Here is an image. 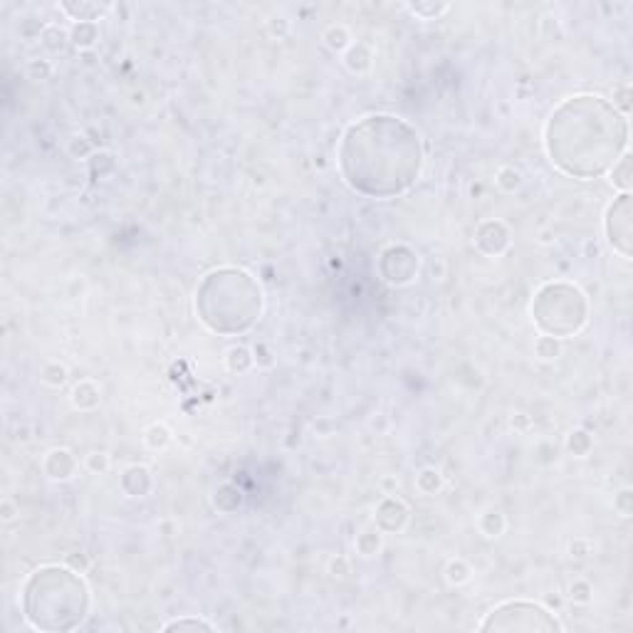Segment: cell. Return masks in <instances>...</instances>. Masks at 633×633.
Listing matches in <instances>:
<instances>
[{
	"mask_svg": "<svg viewBox=\"0 0 633 633\" xmlns=\"http://www.w3.org/2000/svg\"><path fill=\"white\" fill-rule=\"evenodd\" d=\"M171 440H173L171 431H168V426H164V423H151V426L144 431V443H146L151 450L168 448Z\"/></svg>",
	"mask_w": 633,
	"mask_h": 633,
	"instance_id": "ac0fdd59",
	"label": "cell"
},
{
	"mask_svg": "<svg viewBox=\"0 0 633 633\" xmlns=\"http://www.w3.org/2000/svg\"><path fill=\"white\" fill-rule=\"evenodd\" d=\"M164 631H215V626L206 619H195V616H184V619H173L164 623Z\"/></svg>",
	"mask_w": 633,
	"mask_h": 633,
	"instance_id": "7402d4cb",
	"label": "cell"
},
{
	"mask_svg": "<svg viewBox=\"0 0 633 633\" xmlns=\"http://www.w3.org/2000/svg\"><path fill=\"white\" fill-rule=\"evenodd\" d=\"M416 487H418L423 495H436V492L443 487V475L436 468H423L416 475Z\"/></svg>",
	"mask_w": 633,
	"mask_h": 633,
	"instance_id": "44dd1931",
	"label": "cell"
},
{
	"mask_svg": "<svg viewBox=\"0 0 633 633\" xmlns=\"http://www.w3.org/2000/svg\"><path fill=\"white\" fill-rule=\"evenodd\" d=\"M509 243H512V235L503 220H485L475 228V245L480 253L490 255V257H500L503 253H507Z\"/></svg>",
	"mask_w": 633,
	"mask_h": 633,
	"instance_id": "5b68a950",
	"label": "cell"
},
{
	"mask_svg": "<svg viewBox=\"0 0 633 633\" xmlns=\"http://www.w3.org/2000/svg\"><path fill=\"white\" fill-rule=\"evenodd\" d=\"M470 576H473V569H470L468 562H462V559H453V562H448V567H445V581H448L450 586L468 584Z\"/></svg>",
	"mask_w": 633,
	"mask_h": 633,
	"instance_id": "603a6c76",
	"label": "cell"
},
{
	"mask_svg": "<svg viewBox=\"0 0 633 633\" xmlns=\"http://www.w3.org/2000/svg\"><path fill=\"white\" fill-rule=\"evenodd\" d=\"M109 465H112V460H109V456L107 453H101V450H92V453L84 458V468H87L89 473H95V475L107 473Z\"/></svg>",
	"mask_w": 633,
	"mask_h": 633,
	"instance_id": "4dcf8cb0",
	"label": "cell"
},
{
	"mask_svg": "<svg viewBox=\"0 0 633 633\" xmlns=\"http://www.w3.org/2000/svg\"><path fill=\"white\" fill-rule=\"evenodd\" d=\"M604 233L611 250L619 253L623 260L631 257V193L616 195L609 203L604 215Z\"/></svg>",
	"mask_w": 633,
	"mask_h": 633,
	"instance_id": "3957f363",
	"label": "cell"
},
{
	"mask_svg": "<svg viewBox=\"0 0 633 633\" xmlns=\"http://www.w3.org/2000/svg\"><path fill=\"white\" fill-rule=\"evenodd\" d=\"M67 154L72 159H89V156H95V144L87 142L84 137H72L67 142Z\"/></svg>",
	"mask_w": 633,
	"mask_h": 633,
	"instance_id": "f1b7e54d",
	"label": "cell"
},
{
	"mask_svg": "<svg viewBox=\"0 0 633 633\" xmlns=\"http://www.w3.org/2000/svg\"><path fill=\"white\" fill-rule=\"evenodd\" d=\"M121 490L126 492L129 497H142L151 490L154 480H151V470L146 465H131L121 473V480H119Z\"/></svg>",
	"mask_w": 633,
	"mask_h": 633,
	"instance_id": "ba28073f",
	"label": "cell"
},
{
	"mask_svg": "<svg viewBox=\"0 0 633 633\" xmlns=\"http://www.w3.org/2000/svg\"><path fill=\"white\" fill-rule=\"evenodd\" d=\"M70 401H72V406H75L77 411H92V409H97V406H99L101 391H99V386H97L92 379H82L79 384H75V389H72Z\"/></svg>",
	"mask_w": 633,
	"mask_h": 633,
	"instance_id": "9c48e42d",
	"label": "cell"
},
{
	"mask_svg": "<svg viewBox=\"0 0 633 633\" xmlns=\"http://www.w3.org/2000/svg\"><path fill=\"white\" fill-rule=\"evenodd\" d=\"M539 243H545V245L554 243V237H552V231H542V233H539Z\"/></svg>",
	"mask_w": 633,
	"mask_h": 633,
	"instance_id": "ab89813d",
	"label": "cell"
},
{
	"mask_svg": "<svg viewBox=\"0 0 633 633\" xmlns=\"http://www.w3.org/2000/svg\"><path fill=\"white\" fill-rule=\"evenodd\" d=\"M631 500H633V495H631V490L626 487V490H621L619 495H614V509L621 517H628V515H631V509H633Z\"/></svg>",
	"mask_w": 633,
	"mask_h": 633,
	"instance_id": "d6a6232c",
	"label": "cell"
},
{
	"mask_svg": "<svg viewBox=\"0 0 633 633\" xmlns=\"http://www.w3.org/2000/svg\"><path fill=\"white\" fill-rule=\"evenodd\" d=\"M406 8L420 20H438L443 12L450 10L448 3H440V6H436V3H409Z\"/></svg>",
	"mask_w": 633,
	"mask_h": 633,
	"instance_id": "d4e9b609",
	"label": "cell"
},
{
	"mask_svg": "<svg viewBox=\"0 0 633 633\" xmlns=\"http://www.w3.org/2000/svg\"><path fill=\"white\" fill-rule=\"evenodd\" d=\"M478 631H564L562 621L534 601H505L490 609V614L478 623Z\"/></svg>",
	"mask_w": 633,
	"mask_h": 633,
	"instance_id": "7a4b0ae2",
	"label": "cell"
},
{
	"mask_svg": "<svg viewBox=\"0 0 633 633\" xmlns=\"http://www.w3.org/2000/svg\"><path fill=\"white\" fill-rule=\"evenodd\" d=\"M371 62H373V50H371V45L364 40L354 42V45L344 52V65H347L349 72H354V75L369 72L371 70Z\"/></svg>",
	"mask_w": 633,
	"mask_h": 633,
	"instance_id": "30bf717a",
	"label": "cell"
},
{
	"mask_svg": "<svg viewBox=\"0 0 633 633\" xmlns=\"http://www.w3.org/2000/svg\"><path fill=\"white\" fill-rule=\"evenodd\" d=\"M70 32V42L77 50H92L99 40V25L97 23H72Z\"/></svg>",
	"mask_w": 633,
	"mask_h": 633,
	"instance_id": "7c38bea8",
	"label": "cell"
},
{
	"mask_svg": "<svg viewBox=\"0 0 633 633\" xmlns=\"http://www.w3.org/2000/svg\"><path fill=\"white\" fill-rule=\"evenodd\" d=\"M534 354L542 361H554L562 356V339L549 337V334H542V337L534 339Z\"/></svg>",
	"mask_w": 633,
	"mask_h": 633,
	"instance_id": "d6986e66",
	"label": "cell"
},
{
	"mask_svg": "<svg viewBox=\"0 0 633 633\" xmlns=\"http://www.w3.org/2000/svg\"><path fill=\"white\" fill-rule=\"evenodd\" d=\"M253 364H255L253 351L248 347H243V344L231 347V349L225 351V367L231 369L233 373H245L248 369H253Z\"/></svg>",
	"mask_w": 633,
	"mask_h": 633,
	"instance_id": "9a60e30c",
	"label": "cell"
},
{
	"mask_svg": "<svg viewBox=\"0 0 633 633\" xmlns=\"http://www.w3.org/2000/svg\"><path fill=\"white\" fill-rule=\"evenodd\" d=\"M79 462L75 458V453L67 448H52L48 450V456L42 460V470L48 475L50 480L55 483H65V480H72L77 475Z\"/></svg>",
	"mask_w": 633,
	"mask_h": 633,
	"instance_id": "52a82bcc",
	"label": "cell"
},
{
	"mask_svg": "<svg viewBox=\"0 0 633 633\" xmlns=\"http://www.w3.org/2000/svg\"><path fill=\"white\" fill-rule=\"evenodd\" d=\"M52 75H55V65L50 62V59H30L28 62V77L30 79L42 82V79H50Z\"/></svg>",
	"mask_w": 633,
	"mask_h": 633,
	"instance_id": "f546056e",
	"label": "cell"
},
{
	"mask_svg": "<svg viewBox=\"0 0 633 633\" xmlns=\"http://www.w3.org/2000/svg\"><path fill=\"white\" fill-rule=\"evenodd\" d=\"M515 426L520 428V431L527 426V418H525V416H515V418H512V428H515Z\"/></svg>",
	"mask_w": 633,
	"mask_h": 633,
	"instance_id": "60d3db41",
	"label": "cell"
},
{
	"mask_svg": "<svg viewBox=\"0 0 633 633\" xmlns=\"http://www.w3.org/2000/svg\"><path fill=\"white\" fill-rule=\"evenodd\" d=\"M495 184H497V188L505 191V193H515V191L522 186V173L517 171L515 166H503V168L495 173Z\"/></svg>",
	"mask_w": 633,
	"mask_h": 633,
	"instance_id": "cb8c5ba5",
	"label": "cell"
},
{
	"mask_svg": "<svg viewBox=\"0 0 633 633\" xmlns=\"http://www.w3.org/2000/svg\"><path fill=\"white\" fill-rule=\"evenodd\" d=\"M67 564H72V567H79V572H84V569H87V556L79 554V552H75V554L67 556Z\"/></svg>",
	"mask_w": 633,
	"mask_h": 633,
	"instance_id": "f35d334b",
	"label": "cell"
},
{
	"mask_svg": "<svg viewBox=\"0 0 633 633\" xmlns=\"http://www.w3.org/2000/svg\"><path fill=\"white\" fill-rule=\"evenodd\" d=\"M324 45L331 50V52H347V50L354 45V37H351L349 28L342 23L337 25H329V28L324 30Z\"/></svg>",
	"mask_w": 633,
	"mask_h": 633,
	"instance_id": "5bb4252c",
	"label": "cell"
},
{
	"mask_svg": "<svg viewBox=\"0 0 633 633\" xmlns=\"http://www.w3.org/2000/svg\"><path fill=\"white\" fill-rule=\"evenodd\" d=\"M614 107L616 112L628 119V112H631V87L628 84H619L614 89Z\"/></svg>",
	"mask_w": 633,
	"mask_h": 633,
	"instance_id": "1f68e13d",
	"label": "cell"
},
{
	"mask_svg": "<svg viewBox=\"0 0 633 633\" xmlns=\"http://www.w3.org/2000/svg\"><path fill=\"white\" fill-rule=\"evenodd\" d=\"M354 547L356 552H359L361 556H373L379 554L381 547H384V532H381L379 527H367V529H361L359 534H356L354 539Z\"/></svg>",
	"mask_w": 633,
	"mask_h": 633,
	"instance_id": "4fadbf2b",
	"label": "cell"
},
{
	"mask_svg": "<svg viewBox=\"0 0 633 633\" xmlns=\"http://www.w3.org/2000/svg\"><path fill=\"white\" fill-rule=\"evenodd\" d=\"M59 10L65 12L72 23H97L101 12L107 10V6H97V3H59Z\"/></svg>",
	"mask_w": 633,
	"mask_h": 633,
	"instance_id": "8fae6325",
	"label": "cell"
},
{
	"mask_svg": "<svg viewBox=\"0 0 633 633\" xmlns=\"http://www.w3.org/2000/svg\"><path fill=\"white\" fill-rule=\"evenodd\" d=\"M0 517H3V522H12L18 517V507H15V503H12L10 497H6V500L0 503Z\"/></svg>",
	"mask_w": 633,
	"mask_h": 633,
	"instance_id": "8d00e7d4",
	"label": "cell"
},
{
	"mask_svg": "<svg viewBox=\"0 0 633 633\" xmlns=\"http://www.w3.org/2000/svg\"><path fill=\"white\" fill-rule=\"evenodd\" d=\"M253 356H255V364H257V367H273L275 364V359H270L273 354L267 351L265 344H257V347L253 349Z\"/></svg>",
	"mask_w": 633,
	"mask_h": 633,
	"instance_id": "e575fe53",
	"label": "cell"
},
{
	"mask_svg": "<svg viewBox=\"0 0 633 633\" xmlns=\"http://www.w3.org/2000/svg\"><path fill=\"white\" fill-rule=\"evenodd\" d=\"M267 30H270V35H277V37H282V35H287V30H290V23L284 18H273L270 23H267Z\"/></svg>",
	"mask_w": 633,
	"mask_h": 633,
	"instance_id": "74e56055",
	"label": "cell"
},
{
	"mask_svg": "<svg viewBox=\"0 0 633 633\" xmlns=\"http://www.w3.org/2000/svg\"><path fill=\"white\" fill-rule=\"evenodd\" d=\"M505 527H507V520L500 509H487L485 515L480 517V532L485 537H500L505 532Z\"/></svg>",
	"mask_w": 633,
	"mask_h": 633,
	"instance_id": "ffe728a7",
	"label": "cell"
},
{
	"mask_svg": "<svg viewBox=\"0 0 633 633\" xmlns=\"http://www.w3.org/2000/svg\"><path fill=\"white\" fill-rule=\"evenodd\" d=\"M67 376H70V371H67V367L65 364H59V361H48V364L40 369V381L45 386H50V389H62V386L67 384Z\"/></svg>",
	"mask_w": 633,
	"mask_h": 633,
	"instance_id": "e0dca14e",
	"label": "cell"
},
{
	"mask_svg": "<svg viewBox=\"0 0 633 633\" xmlns=\"http://www.w3.org/2000/svg\"><path fill=\"white\" fill-rule=\"evenodd\" d=\"M329 572L334 576H347L351 572V567H349V559L347 556H337V559H331V564H329Z\"/></svg>",
	"mask_w": 633,
	"mask_h": 633,
	"instance_id": "d590c367",
	"label": "cell"
},
{
	"mask_svg": "<svg viewBox=\"0 0 633 633\" xmlns=\"http://www.w3.org/2000/svg\"><path fill=\"white\" fill-rule=\"evenodd\" d=\"M631 154H621V159L616 161L614 166H611V184L616 186V188H621V193H628L631 191Z\"/></svg>",
	"mask_w": 633,
	"mask_h": 633,
	"instance_id": "2e32d148",
	"label": "cell"
},
{
	"mask_svg": "<svg viewBox=\"0 0 633 633\" xmlns=\"http://www.w3.org/2000/svg\"><path fill=\"white\" fill-rule=\"evenodd\" d=\"M567 448L572 450V453H574L576 458H586L589 453H592L594 440H592V436H589L586 431H574L572 436H569Z\"/></svg>",
	"mask_w": 633,
	"mask_h": 633,
	"instance_id": "484cf974",
	"label": "cell"
},
{
	"mask_svg": "<svg viewBox=\"0 0 633 633\" xmlns=\"http://www.w3.org/2000/svg\"><path fill=\"white\" fill-rule=\"evenodd\" d=\"M569 554L576 556V559H586V556L592 554V542H589V539H584V537L574 539V542L569 545Z\"/></svg>",
	"mask_w": 633,
	"mask_h": 633,
	"instance_id": "836d02e7",
	"label": "cell"
},
{
	"mask_svg": "<svg viewBox=\"0 0 633 633\" xmlns=\"http://www.w3.org/2000/svg\"><path fill=\"white\" fill-rule=\"evenodd\" d=\"M42 45L50 50V52H57V50H62V45H65L67 40H70V32H65V30H59L57 25H48L45 28V32H42Z\"/></svg>",
	"mask_w": 633,
	"mask_h": 633,
	"instance_id": "4316f807",
	"label": "cell"
},
{
	"mask_svg": "<svg viewBox=\"0 0 633 633\" xmlns=\"http://www.w3.org/2000/svg\"><path fill=\"white\" fill-rule=\"evenodd\" d=\"M406 522H409V507L396 495H386L373 509V525L379 527L384 534L401 532Z\"/></svg>",
	"mask_w": 633,
	"mask_h": 633,
	"instance_id": "8992f818",
	"label": "cell"
},
{
	"mask_svg": "<svg viewBox=\"0 0 633 633\" xmlns=\"http://www.w3.org/2000/svg\"><path fill=\"white\" fill-rule=\"evenodd\" d=\"M594 598V586L589 584L586 579H574L572 581V586H569V601H574V604H589Z\"/></svg>",
	"mask_w": 633,
	"mask_h": 633,
	"instance_id": "83f0119b",
	"label": "cell"
},
{
	"mask_svg": "<svg viewBox=\"0 0 633 633\" xmlns=\"http://www.w3.org/2000/svg\"><path fill=\"white\" fill-rule=\"evenodd\" d=\"M559 314L554 322V331L552 337L567 339L574 337L576 331L584 329L586 320H589V302L586 295L569 282H547L537 290L532 300V320L534 324H542L549 320L552 314Z\"/></svg>",
	"mask_w": 633,
	"mask_h": 633,
	"instance_id": "6da1fadb",
	"label": "cell"
},
{
	"mask_svg": "<svg viewBox=\"0 0 633 633\" xmlns=\"http://www.w3.org/2000/svg\"><path fill=\"white\" fill-rule=\"evenodd\" d=\"M396 248V257L398 260H393V255H391V250L386 248L384 253H381V260L379 262H391V267H379L381 270V280L389 284H393V287H401V284H409L413 282V277L418 275V253H413L411 248H406V245H393Z\"/></svg>",
	"mask_w": 633,
	"mask_h": 633,
	"instance_id": "277c9868",
	"label": "cell"
}]
</instances>
